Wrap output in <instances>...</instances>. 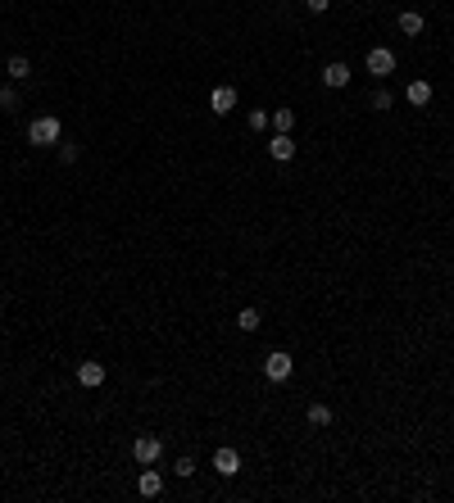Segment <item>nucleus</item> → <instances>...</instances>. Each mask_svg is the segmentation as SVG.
I'll return each instance as SVG.
<instances>
[{
  "mask_svg": "<svg viewBox=\"0 0 454 503\" xmlns=\"http://www.w3.org/2000/svg\"><path fill=\"white\" fill-rule=\"evenodd\" d=\"M273 128L277 132H295V109H273Z\"/></svg>",
  "mask_w": 454,
  "mask_h": 503,
  "instance_id": "f3484780",
  "label": "nucleus"
},
{
  "mask_svg": "<svg viewBox=\"0 0 454 503\" xmlns=\"http://www.w3.org/2000/svg\"><path fill=\"white\" fill-rule=\"evenodd\" d=\"M391 104H395L391 91H373V109H391Z\"/></svg>",
  "mask_w": 454,
  "mask_h": 503,
  "instance_id": "aec40b11",
  "label": "nucleus"
},
{
  "mask_svg": "<svg viewBox=\"0 0 454 503\" xmlns=\"http://www.w3.org/2000/svg\"><path fill=\"white\" fill-rule=\"evenodd\" d=\"M137 495H141V499H159V495H163V476H159L154 467H146V471H141V481H137Z\"/></svg>",
  "mask_w": 454,
  "mask_h": 503,
  "instance_id": "6e6552de",
  "label": "nucleus"
},
{
  "mask_svg": "<svg viewBox=\"0 0 454 503\" xmlns=\"http://www.w3.org/2000/svg\"><path fill=\"white\" fill-rule=\"evenodd\" d=\"M132 458H137L141 467H154V462L163 458V444H159V435H137V444H132Z\"/></svg>",
  "mask_w": 454,
  "mask_h": 503,
  "instance_id": "20e7f679",
  "label": "nucleus"
},
{
  "mask_svg": "<svg viewBox=\"0 0 454 503\" xmlns=\"http://www.w3.org/2000/svg\"><path fill=\"white\" fill-rule=\"evenodd\" d=\"M363 69L373 77H391L395 73V50H386V46H373L368 55H363Z\"/></svg>",
  "mask_w": 454,
  "mask_h": 503,
  "instance_id": "7ed1b4c3",
  "label": "nucleus"
},
{
  "mask_svg": "<svg viewBox=\"0 0 454 503\" xmlns=\"http://www.w3.org/2000/svg\"><path fill=\"white\" fill-rule=\"evenodd\" d=\"M404 100L409 104H427L432 100V82H409L404 86Z\"/></svg>",
  "mask_w": 454,
  "mask_h": 503,
  "instance_id": "ddd939ff",
  "label": "nucleus"
},
{
  "mask_svg": "<svg viewBox=\"0 0 454 503\" xmlns=\"http://www.w3.org/2000/svg\"><path fill=\"white\" fill-rule=\"evenodd\" d=\"M422 27H427V18H422L418 9H404V14H400V32H404V36H418Z\"/></svg>",
  "mask_w": 454,
  "mask_h": 503,
  "instance_id": "9b49d317",
  "label": "nucleus"
},
{
  "mask_svg": "<svg viewBox=\"0 0 454 503\" xmlns=\"http://www.w3.org/2000/svg\"><path fill=\"white\" fill-rule=\"evenodd\" d=\"M246 128H250V132H264V128H273V113H268V109H250Z\"/></svg>",
  "mask_w": 454,
  "mask_h": 503,
  "instance_id": "dca6fc26",
  "label": "nucleus"
},
{
  "mask_svg": "<svg viewBox=\"0 0 454 503\" xmlns=\"http://www.w3.org/2000/svg\"><path fill=\"white\" fill-rule=\"evenodd\" d=\"M60 137H64V123L55 113H41V118L27 123V145H60Z\"/></svg>",
  "mask_w": 454,
  "mask_h": 503,
  "instance_id": "f257e3e1",
  "label": "nucleus"
},
{
  "mask_svg": "<svg viewBox=\"0 0 454 503\" xmlns=\"http://www.w3.org/2000/svg\"><path fill=\"white\" fill-rule=\"evenodd\" d=\"M173 471H178L182 481H191V471H196V458H178V462H173Z\"/></svg>",
  "mask_w": 454,
  "mask_h": 503,
  "instance_id": "6ab92c4d",
  "label": "nucleus"
},
{
  "mask_svg": "<svg viewBox=\"0 0 454 503\" xmlns=\"http://www.w3.org/2000/svg\"><path fill=\"white\" fill-rule=\"evenodd\" d=\"M77 154H82V150H77V145H69V141H60V159H64V163H77Z\"/></svg>",
  "mask_w": 454,
  "mask_h": 503,
  "instance_id": "412c9836",
  "label": "nucleus"
},
{
  "mask_svg": "<svg viewBox=\"0 0 454 503\" xmlns=\"http://www.w3.org/2000/svg\"><path fill=\"white\" fill-rule=\"evenodd\" d=\"M209 109L227 118V113L236 109V91H232V86H214V95H209Z\"/></svg>",
  "mask_w": 454,
  "mask_h": 503,
  "instance_id": "1a4fd4ad",
  "label": "nucleus"
},
{
  "mask_svg": "<svg viewBox=\"0 0 454 503\" xmlns=\"http://www.w3.org/2000/svg\"><path fill=\"white\" fill-rule=\"evenodd\" d=\"M5 73H9V82H23V77H32V64H27V55H9Z\"/></svg>",
  "mask_w": 454,
  "mask_h": 503,
  "instance_id": "f8f14e48",
  "label": "nucleus"
},
{
  "mask_svg": "<svg viewBox=\"0 0 454 503\" xmlns=\"http://www.w3.org/2000/svg\"><path fill=\"white\" fill-rule=\"evenodd\" d=\"M214 471H218V476H236V471H241V453L236 449H232V444H223V449H214Z\"/></svg>",
  "mask_w": 454,
  "mask_h": 503,
  "instance_id": "39448f33",
  "label": "nucleus"
},
{
  "mask_svg": "<svg viewBox=\"0 0 454 503\" xmlns=\"http://www.w3.org/2000/svg\"><path fill=\"white\" fill-rule=\"evenodd\" d=\"M291 372H295V359H291V354H286V350H273V354H268V359H264V376H268V381H273V385L291 381Z\"/></svg>",
  "mask_w": 454,
  "mask_h": 503,
  "instance_id": "f03ea898",
  "label": "nucleus"
},
{
  "mask_svg": "<svg viewBox=\"0 0 454 503\" xmlns=\"http://www.w3.org/2000/svg\"><path fill=\"white\" fill-rule=\"evenodd\" d=\"M0 109H9V113L18 109V91L14 86H0Z\"/></svg>",
  "mask_w": 454,
  "mask_h": 503,
  "instance_id": "a211bd4d",
  "label": "nucleus"
},
{
  "mask_svg": "<svg viewBox=\"0 0 454 503\" xmlns=\"http://www.w3.org/2000/svg\"><path fill=\"white\" fill-rule=\"evenodd\" d=\"M309 427H332V408H327V404H309Z\"/></svg>",
  "mask_w": 454,
  "mask_h": 503,
  "instance_id": "2eb2a0df",
  "label": "nucleus"
},
{
  "mask_svg": "<svg viewBox=\"0 0 454 503\" xmlns=\"http://www.w3.org/2000/svg\"><path fill=\"white\" fill-rule=\"evenodd\" d=\"M77 385H82V390H100L105 385V363H77Z\"/></svg>",
  "mask_w": 454,
  "mask_h": 503,
  "instance_id": "423d86ee",
  "label": "nucleus"
},
{
  "mask_svg": "<svg viewBox=\"0 0 454 503\" xmlns=\"http://www.w3.org/2000/svg\"><path fill=\"white\" fill-rule=\"evenodd\" d=\"M323 86H332V91L350 86V69H345L341 60H336V64H327V69H323Z\"/></svg>",
  "mask_w": 454,
  "mask_h": 503,
  "instance_id": "9d476101",
  "label": "nucleus"
},
{
  "mask_svg": "<svg viewBox=\"0 0 454 503\" xmlns=\"http://www.w3.org/2000/svg\"><path fill=\"white\" fill-rule=\"evenodd\" d=\"M268 154H273L277 163H291V159H295V141H291V132H273V141H268Z\"/></svg>",
  "mask_w": 454,
  "mask_h": 503,
  "instance_id": "0eeeda50",
  "label": "nucleus"
},
{
  "mask_svg": "<svg viewBox=\"0 0 454 503\" xmlns=\"http://www.w3.org/2000/svg\"><path fill=\"white\" fill-rule=\"evenodd\" d=\"M236 326H241V331H259V326H264V313H259V308H241Z\"/></svg>",
  "mask_w": 454,
  "mask_h": 503,
  "instance_id": "4468645a",
  "label": "nucleus"
},
{
  "mask_svg": "<svg viewBox=\"0 0 454 503\" xmlns=\"http://www.w3.org/2000/svg\"><path fill=\"white\" fill-rule=\"evenodd\" d=\"M309 5V14H327V9H332V0H305Z\"/></svg>",
  "mask_w": 454,
  "mask_h": 503,
  "instance_id": "4be33fe9",
  "label": "nucleus"
}]
</instances>
